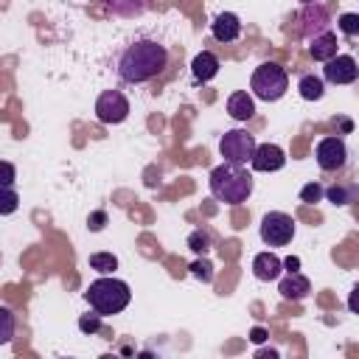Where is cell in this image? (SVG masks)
Returning <instances> with one entry per match:
<instances>
[{"instance_id":"cell-1","label":"cell","mask_w":359,"mask_h":359,"mask_svg":"<svg viewBox=\"0 0 359 359\" xmlns=\"http://www.w3.org/2000/svg\"><path fill=\"white\" fill-rule=\"evenodd\" d=\"M165 62H168V50L157 39H135L118 53L115 70L126 84H143L160 76Z\"/></svg>"},{"instance_id":"cell-2","label":"cell","mask_w":359,"mask_h":359,"mask_svg":"<svg viewBox=\"0 0 359 359\" xmlns=\"http://www.w3.org/2000/svg\"><path fill=\"white\" fill-rule=\"evenodd\" d=\"M208 185H210V194L219 202H224V205H241L252 194V174L244 165L224 160L222 165H216L210 171Z\"/></svg>"},{"instance_id":"cell-3","label":"cell","mask_w":359,"mask_h":359,"mask_svg":"<svg viewBox=\"0 0 359 359\" xmlns=\"http://www.w3.org/2000/svg\"><path fill=\"white\" fill-rule=\"evenodd\" d=\"M84 300H87L90 309H95L101 317H109V314H121V311L129 306L132 292H129V286H126L123 280L104 275V278H98V280H93V283L87 286Z\"/></svg>"},{"instance_id":"cell-4","label":"cell","mask_w":359,"mask_h":359,"mask_svg":"<svg viewBox=\"0 0 359 359\" xmlns=\"http://www.w3.org/2000/svg\"><path fill=\"white\" fill-rule=\"evenodd\" d=\"M250 90L261 101H278L289 90V76H286V70L278 62H264V65H258L252 70Z\"/></svg>"},{"instance_id":"cell-5","label":"cell","mask_w":359,"mask_h":359,"mask_svg":"<svg viewBox=\"0 0 359 359\" xmlns=\"http://www.w3.org/2000/svg\"><path fill=\"white\" fill-rule=\"evenodd\" d=\"M255 137L244 129H230L222 135L219 140V154L227 160V163H238V165H247L255 154Z\"/></svg>"},{"instance_id":"cell-6","label":"cell","mask_w":359,"mask_h":359,"mask_svg":"<svg viewBox=\"0 0 359 359\" xmlns=\"http://www.w3.org/2000/svg\"><path fill=\"white\" fill-rule=\"evenodd\" d=\"M294 236V219L283 210H269L261 219V241L269 247H286Z\"/></svg>"},{"instance_id":"cell-7","label":"cell","mask_w":359,"mask_h":359,"mask_svg":"<svg viewBox=\"0 0 359 359\" xmlns=\"http://www.w3.org/2000/svg\"><path fill=\"white\" fill-rule=\"evenodd\" d=\"M129 115V101L121 90H104L95 101V118L101 123H121Z\"/></svg>"},{"instance_id":"cell-8","label":"cell","mask_w":359,"mask_h":359,"mask_svg":"<svg viewBox=\"0 0 359 359\" xmlns=\"http://www.w3.org/2000/svg\"><path fill=\"white\" fill-rule=\"evenodd\" d=\"M314 157H317V165L323 171H339L348 160V149H345V140L342 137H323L314 149Z\"/></svg>"},{"instance_id":"cell-9","label":"cell","mask_w":359,"mask_h":359,"mask_svg":"<svg viewBox=\"0 0 359 359\" xmlns=\"http://www.w3.org/2000/svg\"><path fill=\"white\" fill-rule=\"evenodd\" d=\"M356 76H359V65L348 53H337L323 67V79L331 84H351V81H356Z\"/></svg>"},{"instance_id":"cell-10","label":"cell","mask_w":359,"mask_h":359,"mask_svg":"<svg viewBox=\"0 0 359 359\" xmlns=\"http://www.w3.org/2000/svg\"><path fill=\"white\" fill-rule=\"evenodd\" d=\"M300 20H303L300 34H303L306 39L325 34V31H328V25H331V20H328V8H325V6H320V3H309V6L300 11Z\"/></svg>"},{"instance_id":"cell-11","label":"cell","mask_w":359,"mask_h":359,"mask_svg":"<svg viewBox=\"0 0 359 359\" xmlns=\"http://www.w3.org/2000/svg\"><path fill=\"white\" fill-rule=\"evenodd\" d=\"M250 165H252V171H280L283 165H286V154H283V149L280 146H275V143H258L255 146V154H252V160H250Z\"/></svg>"},{"instance_id":"cell-12","label":"cell","mask_w":359,"mask_h":359,"mask_svg":"<svg viewBox=\"0 0 359 359\" xmlns=\"http://www.w3.org/2000/svg\"><path fill=\"white\" fill-rule=\"evenodd\" d=\"M278 292H280L283 300H303V297L311 292V283H309L306 275H300V272H289L286 278H280Z\"/></svg>"},{"instance_id":"cell-13","label":"cell","mask_w":359,"mask_h":359,"mask_svg":"<svg viewBox=\"0 0 359 359\" xmlns=\"http://www.w3.org/2000/svg\"><path fill=\"white\" fill-rule=\"evenodd\" d=\"M210 31H213V36H216L219 42H233V39H238V34H241V22H238V17H236L233 11H222V14L210 22Z\"/></svg>"},{"instance_id":"cell-14","label":"cell","mask_w":359,"mask_h":359,"mask_svg":"<svg viewBox=\"0 0 359 359\" xmlns=\"http://www.w3.org/2000/svg\"><path fill=\"white\" fill-rule=\"evenodd\" d=\"M337 45H339V42H337V34L325 31V34L309 39V53H311L314 62H328V59L337 56Z\"/></svg>"},{"instance_id":"cell-15","label":"cell","mask_w":359,"mask_h":359,"mask_svg":"<svg viewBox=\"0 0 359 359\" xmlns=\"http://www.w3.org/2000/svg\"><path fill=\"white\" fill-rule=\"evenodd\" d=\"M280 266H283V261L275 252H258L252 258V275L258 280H275L280 275Z\"/></svg>"},{"instance_id":"cell-16","label":"cell","mask_w":359,"mask_h":359,"mask_svg":"<svg viewBox=\"0 0 359 359\" xmlns=\"http://www.w3.org/2000/svg\"><path fill=\"white\" fill-rule=\"evenodd\" d=\"M191 73H194L196 81H210V79L219 73V59H216L210 50H202V53L194 56V62H191Z\"/></svg>"},{"instance_id":"cell-17","label":"cell","mask_w":359,"mask_h":359,"mask_svg":"<svg viewBox=\"0 0 359 359\" xmlns=\"http://www.w3.org/2000/svg\"><path fill=\"white\" fill-rule=\"evenodd\" d=\"M227 112H230L236 121H250V118L255 115V101H252V95H247L244 90L233 93V95L227 98Z\"/></svg>"},{"instance_id":"cell-18","label":"cell","mask_w":359,"mask_h":359,"mask_svg":"<svg viewBox=\"0 0 359 359\" xmlns=\"http://www.w3.org/2000/svg\"><path fill=\"white\" fill-rule=\"evenodd\" d=\"M101 3L115 17H140L146 11V0H101Z\"/></svg>"},{"instance_id":"cell-19","label":"cell","mask_w":359,"mask_h":359,"mask_svg":"<svg viewBox=\"0 0 359 359\" xmlns=\"http://www.w3.org/2000/svg\"><path fill=\"white\" fill-rule=\"evenodd\" d=\"M297 93H300V98H306V101H320V98H323V93H325L323 79H320V76H314V73L303 76V79L297 81Z\"/></svg>"},{"instance_id":"cell-20","label":"cell","mask_w":359,"mask_h":359,"mask_svg":"<svg viewBox=\"0 0 359 359\" xmlns=\"http://www.w3.org/2000/svg\"><path fill=\"white\" fill-rule=\"evenodd\" d=\"M356 188L353 185H331L328 191H325V196H328V202H334V205H348V202H353L356 199Z\"/></svg>"},{"instance_id":"cell-21","label":"cell","mask_w":359,"mask_h":359,"mask_svg":"<svg viewBox=\"0 0 359 359\" xmlns=\"http://www.w3.org/2000/svg\"><path fill=\"white\" fill-rule=\"evenodd\" d=\"M90 266H93L95 272H101V275H109V272L118 269V258H115L112 252H93V255H90Z\"/></svg>"},{"instance_id":"cell-22","label":"cell","mask_w":359,"mask_h":359,"mask_svg":"<svg viewBox=\"0 0 359 359\" xmlns=\"http://www.w3.org/2000/svg\"><path fill=\"white\" fill-rule=\"evenodd\" d=\"M323 196H325V188H323L320 182H309V185L300 188V202H306V205H314V202H320Z\"/></svg>"},{"instance_id":"cell-23","label":"cell","mask_w":359,"mask_h":359,"mask_svg":"<svg viewBox=\"0 0 359 359\" xmlns=\"http://www.w3.org/2000/svg\"><path fill=\"white\" fill-rule=\"evenodd\" d=\"M337 25H339V31L345 34V36H359V14H339V20H337Z\"/></svg>"},{"instance_id":"cell-24","label":"cell","mask_w":359,"mask_h":359,"mask_svg":"<svg viewBox=\"0 0 359 359\" xmlns=\"http://www.w3.org/2000/svg\"><path fill=\"white\" fill-rule=\"evenodd\" d=\"M188 247H191L194 252H199V255H202V252H208V250H210V236H208L205 230H194V233L188 236Z\"/></svg>"},{"instance_id":"cell-25","label":"cell","mask_w":359,"mask_h":359,"mask_svg":"<svg viewBox=\"0 0 359 359\" xmlns=\"http://www.w3.org/2000/svg\"><path fill=\"white\" fill-rule=\"evenodd\" d=\"M191 275L199 278L202 283H210L213 280V264L210 261H194L191 264Z\"/></svg>"},{"instance_id":"cell-26","label":"cell","mask_w":359,"mask_h":359,"mask_svg":"<svg viewBox=\"0 0 359 359\" xmlns=\"http://www.w3.org/2000/svg\"><path fill=\"white\" fill-rule=\"evenodd\" d=\"M79 328L84 331V334H95L98 328H101V314L93 309V314H81L79 317Z\"/></svg>"},{"instance_id":"cell-27","label":"cell","mask_w":359,"mask_h":359,"mask_svg":"<svg viewBox=\"0 0 359 359\" xmlns=\"http://www.w3.org/2000/svg\"><path fill=\"white\" fill-rule=\"evenodd\" d=\"M0 320H3V337H0V342H8V339L14 337V320H11V311L3 309V311H0Z\"/></svg>"},{"instance_id":"cell-28","label":"cell","mask_w":359,"mask_h":359,"mask_svg":"<svg viewBox=\"0 0 359 359\" xmlns=\"http://www.w3.org/2000/svg\"><path fill=\"white\" fill-rule=\"evenodd\" d=\"M14 208H17V194H14V188L11 185H6V196H3V213H14Z\"/></svg>"},{"instance_id":"cell-29","label":"cell","mask_w":359,"mask_h":359,"mask_svg":"<svg viewBox=\"0 0 359 359\" xmlns=\"http://www.w3.org/2000/svg\"><path fill=\"white\" fill-rule=\"evenodd\" d=\"M104 224H107V213H104V210L90 213V222H87V227H90V230H101Z\"/></svg>"},{"instance_id":"cell-30","label":"cell","mask_w":359,"mask_h":359,"mask_svg":"<svg viewBox=\"0 0 359 359\" xmlns=\"http://www.w3.org/2000/svg\"><path fill=\"white\" fill-rule=\"evenodd\" d=\"M348 309L353 311V314H359V283L351 289V294H348Z\"/></svg>"},{"instance_id":"cell-31","label":"cell","mask_w":359,"mask_h":359,"mask_svg":"<svg viewBox=\"0 0 359 359\" xmlns=\"http://www.w3.org/2000/svg\"><path fill=\"white\" fill-rule=\"evenodd\" d=\"M283 266H286L289 272H297V269H300V258H297V255H289V258L283 261Z\"/></svg>"},{"instance_id":"cell-32","label":"cell","mask_w":359,"mask_h":359,"mask_svg":"<svg viewBox=\"0 0 359 359\" xmlns=\"http://www.w3.org/2000/svg\"><path fill=\"white\" fill-rule=\"evenodd\" d=\"M250 339H252V342H264V339H266V331H264V328H252V331H250Z\"/></svg>"},{"instance_id":"cell-33","label":"cell","mask_w":359,"mask_h":359,"mask_svg":"<svg viewBox=\"0 0 359 359\" xmlns=\"http://www.w3.org/2000/svg\"><path fill=\"white\" fill-rule=\"evenodd\" d=\"M3 168H6V180H3V185H11V180H14V168H11V163H3Z\"/></svg>"},{"instance_id":"cell-34","label":"cell","mask_w":359,"mask_h":359,"mask_svg":"<svg viewBox=\"0 0 359 359\" xmlns=\"http://www.w3.org/2000/svg\"><path fill=\"white\" fill-rule=\"evenodd\" d=\"M300 3H303V6H309V3H314V0H300Z\"/></svg>"}]
</instances>
